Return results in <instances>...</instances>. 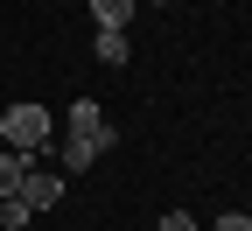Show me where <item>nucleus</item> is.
Segmentation results:
<instances>
[{
    "label": "nucleus",
    "mask_w": 252,
    "mask_h": 231,
    "mask_svg": "<svg viewBox=\"0 0 252 231\" xmlns=\"http://www.w3.org/2000/svg\"><path fill=\"white\" fill-rule=\"evenodd\" d=\"M0 140L14 154H49L56 147V119L42 105H0Z\"/></svg>",
    "instance_id": "1"
},
{
    "label": "nucleus",
    "mask_w": 252,
    "mask_h": 231,
    "mask_svg": "<svg viewBox=\"0 0 252 231\" xmlns=\"http://www.w3.org/2000/svg\"><path fill=\"white\" fill-rule=\"evenodd\" d=\"M63 126H70V140H91V147H98V154H105V147L119 140V133H112V119H105L98 105H91V98H77V105H70V112H63Z\"/></svg>",
    "instance_id": "2"
},
{
    "label": "nucleus",
    "mask_w": 252,
    "mask_h": 231,
    "mask_svg": "<svg viewBox=\"0 0 252 231\" xmlns=\"http://www.w3.org/2000/svg\"><path fill=\"white\" fill-rule=\"evenodd\" d=\"M21 203H28V210H35V217H42L49 203H63V175H42V168H35V175H28V182H21Z\"/></svg>",
    "instance_id": "3"
},
{
    "label": "nucleus",
    "mask_w": 252,
    "mask_h": 231,
    "mask_svg": "<svg viewBox=\"0 0 252 231\" xmlns=\"http://www.w3.org/2000/svg\"><path fill=\"white\" fill-rule=\"evenodd\" d=\"M28 175H35V154H14V147H7V154H0V203H7V196H21Z\"/></svg>",
    "instance_id": "4"
},
{
    "label": "nucleus",
    "mask_w": 252,
    "mask_h": 231,
    "mask_svg": "<svg viewBox=\"0 0 252 231\" xmlns=\"http://www.w3.org/2000/svg\"><path fill=\"white\" fill-rule=\"evenodd\" d=\"M56 161H63V175H84L91 161H98V147H91V140H70V133H63V147H56Z\"/></svg>",
    "instance_id": "5"
},
{
    "label": "nucleus",
    "mask_w": 252,
    "mask_h": 231,
    "mask_svg": "<svg viewBox=\"0 0 252 231\" xmlns=\"http://www.w3.org/2000/svg\"><path fill=\"white\" fill-rule=\"evenodd\" d=\"M91 14H98V28H126L140 14V0H91Z\"/></svg>",
    "instance_id": "6"
},
{
    "label": "nucleus",
    "mask_w": 252,
    "mask_h": 231,
    "mask_svg": "<svg viewBox=\"0 0 252 231\" xmlns=\"http://www.w3.org/2000/svg\"><path fill=\"white\" fill-rule=\"evenodd\" d=\"M133 42H126V28H98V63H126Z\"/></svg>",
    "instance_id": "7"
},
{
    "label": "nucleus",
    "mask_w": 252,
    "mask_h": 231,
    "mask_svg": "<svg viewBox=\"0 0 252 231\" xmlns=\"http://www.w3.org/2000/svg\"><path fill=\"white\" fill-rule=\"evenodd\" d=\"M28 217H35V210H28V203H21V196H7V203H0V224H7V231H21Z\"/></svg>",
    "instance_id": "8"
},
{
    "label": "nucleus",
    "mask_w": 252,
    "mask_h": 231,
    "mask_svg": "<svg viewBox=\"0 0 252 231\" xmlns=\"http://www.w3.org/2000/svg\"><path fill=\"white\" fill-rule=\"evenodd\" d=\"M154 231H196V217H189V210H168L161 224H154Z\"/></svg>",
    "instance_id": "9"
},
{
    "label": "nucleus",
    "mask_w": 252,
    "mask_h": 231,
    "mask_svg": "<svg viewBox=\"0 0 252 231\" xmlns=\"http://www.w3.org/2000/svg\"><path fill=\"white\" fill-rule=\"evenodd\" d=\"M210 231H252V224H245V210H231V217H217Z\"/></svg>",
    "instance_id": "10"
},
{
    "label": "nucleus",
    "mask_w": 252,
    "mask_h": 231,
    "mask_svg": "<svg viewBox=\"0 0 252 231\" xmlns=\"http://www.w3.org/2000/svg\"><path fill=\"white\" fill-rule=\"evenodd\" d=\"M147 7H161V0H147Z\"/></svg>",
    "instance_id": "11"
}]
</instances>
